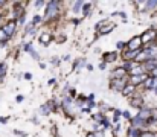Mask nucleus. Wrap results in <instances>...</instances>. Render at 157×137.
I'll return each mask as SVG.
<instances>
[{
	"label": "nucleus",
	"instance_id": "obj_25",
	"mask_svg": "<svg viewBox=\"0 0 157 137\" xmlns=\"http://www.w3.org/2000/svg\"><path fill=\"white\" fill-rule=\"evenodd\" d=\"M124 46H127L124 41H117V43H116V47H117V49H124Z\"/></svg>",
	"mask_w": 157,
	"mask_h": 137
},
{
	"label": "nucleus",
	"instance_id": "obj_17",
	"mask_svg": "<svg viewBox=\"0 0 157 137\" xmlns=\"http://www.w3.org/2000/svg\"><path fill=\"white\" fill-rule=\"evenodd\" d=\"M114 29V25L113 23H110L108 26H105L104 29H99V34H102V35H105V34H108V32H111Z\"/></svg>",
	"mask_w": 157,
	"mask_h": 137
},
{
	"label": "nucleus",
	"instance_id": "obj_29",
	"mask_svg": "<svg viewBox=\"0 0 157 137\" xmlns=\"http://www.w3.org/2000/svg\"><path fill=\"white\" fill-rule=\"evenodd\" d=\"M102 125H104V127H107V128L110 127V122H108V119H104V120H102Z\"/></svg>",
	"mask_w": 157,
	"mask_h": 137
},
{
	"label": "nucleus",
	"instance_id": "obj_21",
	"mask_svg": "<svg viewBox=\"0 0 157 137\" xmlns=\"http://www.w3.org/2000/svg\"><path fill=\"white\" fill-rule=\"evenodd\" d=\"M140 137H157V133H151V131H144Z\"/></svg>",
	"mask_w": 157,
	"mask_h": 137
},
{
	"label": "nucleus",
	"instance_id": "obj_36",
	"mask_svg": "<svg viewBox=\"0 0 157 137\" xmlns=\"http://www.w3.org/2000/svg\"><path fill=\"white\" fill-rule=\"evenodd\" d=\"M5 5V2H0V6H3Z\"/></svg>",
	"mask_w": 157,
	"mask_h": 137
},
{
	"label": "nucleus",
	"instance_id": "obj_23",
	"mask_svg": "<svg viewBox=\"0 0 157 137\" xmlns=\"http://www.w3.org/2000/svg\"><path fill=\"white\" fill-rule=\"evenodd\" d=\"M40 21H41V17H40V15H35V17L32 18V25H34V26H37Z\"/></svg>",
	"mask_w": 157,
	"mask_h": 137
},
{
	"label": "nucleus",
	"instance_id": "obj_12",
	"mask_svg": "<svg viewBox=\"0 0 157 137\" xmlns=\"http://www.w3.org/2000/svg\"><path fill=\"white\" fill-rule=\"evenodd\" d=\"M51 41H52V35H51V34L44 32V34L40 35V43H41V44H49Z\"/></svg>",
	"mask_w": 157,
	"mask_h": 137
},
{
	"label": "nucleus",
	"instance_id": "obj_4",
	"mask_svg": "<svg viewBox=\"0 0 157 137\" xmlns=\"http://www.w3.org/2000/svg\"><path fill=\"white\" fill-rule=\"evenodd\" d=\"M125 86H127V79H111V82H110V89L113 91H121L122 93Z\"/></svg>",
	"mask_w": 157,
	"mask_h": 137
},
{
	"label": "nucleus",
	"instance_id": "obj_38",
	"mask_svg": "<svg viewBox=\"0 0 157 137\" xmlns=\"http://www.w3.org/2000/svg\"><path fill=\"white\" fill-rule=\"evenodd\" d=\"M0 21H2V17H0Z\"/></svg>",
	"mask_w": 157,
	"mask_h": 137
},
{
	"label": "nucleus",
	"instance_id": "obj_32",
	"mask_svg": "<svg viewBox=\"0 0 157 137\" xmlns=\"http://www.w3.org/2000/svg\"><path fill=\"white\" fill-rule=\"evenodd\" d=\"M122 114H124V117H127V119H130V113H128V111H124Z\"/></svg>",
	"mask_w": 157,
	"mask_h": 137
},
{
	"label": "nucleus",
	"instance_id": "obj_24",
	"mask_svg": "<svg viewBox=\"0 0 157 137\" xmlns=\"http://www.w3.org/2000/svg\"><path fill=\"white\" fill-rule=\"evenodd\" d=\"M49 111H51V110H49L48 105H43V107H41V114H49Z\"/></svg>",
	"mask_w": 157,
	"mask_h": 137
},
{
	"label": "nucleus",
	"instance_id": "obj_10",
	"mask_svg": "<svg viewBox=\"0 0 157 137\" xmlns=\"http://www.w3.org/2000/svg\"><path fill=\"white\" fill-rule=\"evenodd\" d=\"M144 6H145L147 12H153L157 8V0H147V2H144Z\"/></svg>",
	"mask_w": 157,
	"mask_h": 137
},
{
	"label": "nucleus",
	"instance_id": "obj_20",
	"mask_svg": "<svg viewBox=\"0 0 157 137\" xmlns=\"http://www.w3.org/2000/svg\"><path fill=\"white\" fill-rule=\"evenodd\" d=\"M93 120H95L96 124H102L104 116H102V114H93Z\"/></svg>",
	"mask_w": 157,
	"mask_h": 137
},
{
	"label": "nucleus",
	"instance_id": "obj_9",
	"mask_svg": "<svg viewBox=\"0 0 157 137\" xmlns=\"http://www.w3.org/2000/svg\"><path fill=\"white\" fill-rule=\"evenodd\" d=\"M142 67H144V70H145L147 73H148V72H153V70L157 67V59H150V61L144 63Z\"/></svg>",
	"mask_w": 157,
	"mask_h": 137
},
{
	"label": "nucleus",
	"instance_id": "obj_3",
	"mask_svg": "<svg viewBox=\"0 0 157 137\" xmlns=\"http://www.w3.org/2000/svg\"><path fill=\"white\" fill-rule=\"evenodd\" d=\"M127 50H131V52H134V50H142V40H140V35L133 37V38L127 43Z\"/></svg>",
	"mask_w": 157,
	"mask_h": 137
},
{
	"label": "nucleus",
	"instance_id": "obj_1",
	"mask_svg": "<svg viewBox=\"0 0 157 137\" xmlns=\"http://www.w3.org/2000/svg\"><path fill=\"white\" fill-rule=\"evenodd\" d=\"M59 14V2L56 0H51L46 5V11H44V18L46 20H53L56 18Z\"/></svg>",
	"mask_w": 157,
	"mask_h": 137
},
{
	"label": "nucleus",
	"instance_id": "obj_15",
	"mask_svg": "<svg viewBox=\"0 0 157 137\" xmlns=\"http://www.w3.org/2000/svg\"><path fill=\"white\" fill-rule=\"evenodd\" d=\"M117 59V52H107L104 55V61H116Z\"/></svg>",
	"mask_w": 157,
	"mask_h": 137
},
{
	"label": "nucleus",
	"instance_id": "obj_28",
	"mask_svg": "<svg viewBox=\"0 0 157 137\" xmlns=\"http://www.w3.org/2000/svg\"><path fill=\"white\" fill-rule=\"evenodd\" d=\"M157 89V78H153V90Z\"/></svg>",
	"mask_w": 157,
	"mask_h": 137
},
{
	"label": "nucleus",
	"instance_id": "obj_6",
	"mask_svg": "<svg viewBox=\"0 0 157 137\" xmlns=\"http://www.w3.org/2000/svg\"><path fill=\"white\" fill-rule=\"evenodd\" d=\"M15 26H17V23H15V21H8L2 29L5 31V34H6L8 37H11V35H14V32H15Z\"/></svg>",
	"mask_w": 157,
	"mask_h": 137
},
{
	"label": "nucleus",
	"instance_id": "obj_18",
	"mask_svg": "<svg viewBox=\"0 0 157 137\" xmlns=\"http://www.w3.org/2000/svg\"><path fill=\"white\" fill-rule=\"evenodd\" d=\"M133 91H134V87H133L131 84H127V86H125V89L122 90V94H124V96H128V94H130V93H133Z\"/></svg>",
	"mask_w": 157,
	"mask_h": 137
},
{
	"label": "nucleus",
	"instance_id": "obj_33",
	"mask_svg": "<svg viewBox=\"0 0 157 137\" xmlns=\"http://www.w3.org/2000/svg\"><path fill=\"white\" fill-rule=\"evenodd\" d=\"M99 69H101V70H104L105 69V63H101V64H99Z\"/></svg>",
	"mask_w": 157,
	"mask_h": 137
},
{
	"label": "nucleus",
	"instance_id": "obj_14",
	"mask_svg": "<svg viewBox=\"0 0 157 137\" xmlns=\"http://www.w3.org/2000/svg\"><path fill=\"white\" fill-rule=\"evenodd\" d=\"M142 133H144V131H142L140 128H133V127H131L130 131H128V136L130 137H140Z\"/></svg>",
	"mask_w": 157,
	"mask_h": 137
},
{
	"label": "nucleus",
	"instance_id": "obj_7",
	"mask_svg": "<svg viewBox=\"0 0 157 137\" xmlns=\"http://www.w3.org/2000/svg\"><path fill=\"white\" fill-rule=\"evenodd\" d=\"M125 76H127V72H125L122 67L116 69V70L111 73V79H125Z\"/></svg>",
	"mask_w": 157,
	"mask_h": 137
},
{
	"label": "nucleus",
	"instance_id": "obj_5",
	"mask_svg": "<svg viewBox=\"0 0 157 137\" xmlns=\"http://www.w3.org/2000/svg\"><path fill=\"white\" fill-rule=\"evenodd\" d=\"M147 78H148V73H144V75H137V76H131V78H130V82H128V84H131L133 87H136V86H139V84H144V82L147 81Z\"/></svg>",
	"mask_w": 157,
	"mask_h": 137
},
{
	"label": "nucleus",
	"instance_id": "obj_37",
	"mask_svg": "<svg viewBox=\"0 0 157 137\" xmlns=\"http://www.w3.org/2000/svg\"><path fill=\"white\" fill-rule=\"evenodd\" d=\"M154 93H156V96H157V89H156V90H154Z\"/></svg>",
	"mask_w": 157,
	"mask_h": 137
},
{
	"label": "nucleus",
	"instance_id": "obj_19",
	"mask_svg": "<svg viewBox=\"0 0 157 137\" xmlns=\"http://www.w3.org/2000/svg\"><path fill=\"white\" fill-rule=\"evenodd\" d=\"M8 40H9V37H8V35L5 34V31L0 28V43H2V44H5Z\"/></svg>",
	"mask_w": 157,
	"mask_h": 137
},
{
	"label": "nucleus",
	"instance_id": "obj_8",
	"mask_svg": "<svg viewBox=\"0 0 157 137\" xmlns=\"http://www.w3.org/2000/svg\"><path fill=\"white\" fill-rule=\"evenodd\" d=\"M151 110L150 108H140V111H139V114H137V117H140L144 122H147L148 119H151Z\"/></svg>",
	"mask_w": 157,
	"mask_h": 137
},
{
	"label": "nucleus",
	"instance_id": "obj_22",
	"mask_svg": "<svg viewBox=\"0 0 157 137\" xmlns=\"http://www.w3.org/2000/svg\"><path fill=\"white\" fill-rule=\"evenodd\" d=\"M119 117H121V111H119V110H116V111H114V117H113V122H114V124H117V122H119Z\"/></svg>",
	"mask_w": 157,
	"mask_h": 137
},
{
	"label": "nucleus",
	"instance_id": "obj_26",
	"mask_svg": "<svg viewBox=\"0 0 157 137\" xmlns=\"http://www.w3.org/2000/svg\"><path fill=\"white\" fill-rule=\"evenodd\" d=\"M51 63H52L53 66H58V64H59V59H58V58H52V59H51Z\"/></svg>",
	"mask_w": 157,
	"mask_h": 137
},
{
	"label": "nucleus",
	"instance_id": "obj_34",
	"mask_svg": "<svg viewBox=\"0 0 157 137\" xmlns=\"http://www.w3.org/2000/svg\"><path fill=\"white\" fill-rule=\"evenodd\" d=\"M23 99H25V97H23V96H18V97H17V102H21V101H23Z\"/></svg>",
	"mask_w": 157,
	"mask_h": 137
},
{
	"label": "nucleus",
	"instance_id": "obj_35",
	"mask_svg": "<svg viewBox=\"0 0 157 137\" xmlns=\"http://www.w3.org/2000/svg\"><path fill=\"white\" fill-rule=\"evenodd\" d=\"M6 120H8V119H6V117H2V119H0V124H5V122H6Z\"/></svg>",
	"mask_w": 157,
	"mask_h": 137
},
{
	"label": "nucleus",
	"instance_id": "obj_16",
	"mask_svg": "<svg viewBox=\"0 0 157 137\" xmlns=\"http://www.w3.org/2000/svg\"><path fill=\"white\" fill-rule=\"evenodd\" d=\"M86 6V3L84 2H75L73 3V8H72V11L75 12V14H78V12H81V9Z\"/></svg>",
	"mask_w": 157,
	"mask_h": 137
},
{
	"label": "nucleus",
	"instance_id": "obj_11",
	"mask_svg": "<svg viewBox=\"0 0 157 137\" xmlns=\"http://www.w3.org/2000/svg\"><path fill=\"white\" fill-rule=\"evenodd\" d=\"M145 125H147V122H144V120H142L140 117H137V116L131 119V127H133V128H140V127H145Z\"/></svg>",
	"mask_w": 157,
	"mask_h": 137
},
{
	"label": "nucleus",
	"instance_id": "obj_2",
	"mask_svg": "<svg viewBox=\"0 0 157 137\" xmlns=\"http://www.w3.org/2000/svg\"><path fill=\"white\" fill-rule=\"evenodd\" d=\"M156 29H153V28H150V29H147L142 35H140V40H142V44H153V41L156 40Z\"/></svg>",
	"mask_w": 157,
	"mask_h": 137
},
{
	"label": "nucleus",
	"instance_id": "obj_27",
	"mask_svg": "<svg viewBox=\"0 0 157 137\" xmlns=\"http://www.w3.org/2000/svg\"><path fill=\"white\" fill-rule=\"evenodd\" d=\"M46 5V2H35V6L37 8H41V6H44Z\"/></svg>",
	"mask_w": 157,
	"mask_h": 137
},
{
	"label": "nucleus",
	"instance_id": "obj_13",
	"mask_svg": "<svg viewBox=\"0 0 157 137\" xmlns=\"http://www.w3.org/2000/svg\"><path fill=\"white\" fill-rule=\"evenodd\" d=\"M130 104H131L133 107H136V108H140V107H142V104H144V97H140V96L133 97V99L130 101Z\"/></svg>",
	"mask_w": 157,
	"mask_h": 137
},
{
	"label": "nucleus",
	"instance_id": "obj_30",
	"mask_svg": "<svg viewBox=\"0 0 157 137\" xmlns=\"http://www.w3.org/2000/svg\"><path fill=\"white\" fill-rule=\"evenodd\" d=\"M151 75H153L151 78H157V67L154 69V70H153V72H151Z\"/></svg>",
	"mask_w": 157,
	"mask_h": 137
},
{
	"label": "nucleus",
	"instance_id": "obj_31",
	"mask_svg": "<svg viewBox=\"0 0 157 137\" xmlns=\"http://www.w3.org/2000/svg\"><path fill=\"white\" fill-rule=\"evenodd\" d=\"M14 133H15L17 136H21V137H25V136H26V134H25V133H21V131H14Z\"/></svg>",
	"mask_w": 157,
	"mask_h": 137
}]
</instances>
